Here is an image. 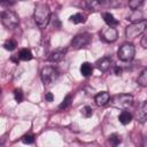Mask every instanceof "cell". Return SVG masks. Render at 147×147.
<instances>
[{"label": "cell", "instance_id": "cell-1", "mask_svg": "<svg viewBox=\"0 0 147 147\" xmlns=\"http://www.w3.org/2000/svg\"><path fill=\"white\" fill-rule=\"evenodd\" d=\"M34 22L39 28H45L48 25L49 20H51V10L47 3L45 2H39L34 7Z\"/></svg>", "mask_w": 147, "mask_h": 147}, {"label": "cell", "instance_id": "cell-2", "mask_svg": "<svg viewBox=\"0 0 147 147\" xmlns=\"http://www.w3.org/2000/svg\"><path fill=\"white\" fill-rule=\"evenodd\" d=\"M109 102L113 107H115L117 109H121V110H125V109H127L132 106L133 96L131 94L121 93V94H116L113 98H110Z\"/></svg>", "mask_w": 147, "mask_h": 147}, {"label": "cell", "instance_id": "cell-3", "mask_svg": "<svg viewBox=\"0 0 147 147\" xmlns=\"http://www.w3.org/2000/svg\"><path fill=\"white\" fill-rule=\"evenodd\" d=\"M147 29V20H141L136 23H131L125 29V36L130 39H133L140 34H142Z\"/></svg>", "mask_w": 147, "mask_h": 147}, {"label": "cell", "instance_id": "cell-4", "mask_svg": "<svg viewBox=\"0 0 147 147\" xmlns=\"http://www.w3.org/2000/svg\"><path fill=\"white\" fill-rule=\"evenodd\" d=\"M1 23L7 29H15L18 25L20 20L15 11H13L10 9H6L1 13Z\"/></svg>", "mask_w": 147, "mask_h": 147}, {"label": "cell", "instance_id": "cell-5", "mask_svg": "<svg viewBox=\"0 0 147 147\" xmlns=\"http://www.w3.org/2000/svg\"><path fill=\"white\" fill-rule=\"evenodd\" d=\"M134 54H136V48H134L132 42H124L118 48V52H117L118 59L121 61H124V62L131 61L134 57Z\"/></svg>", "mask_w": 147, "mask_h": 147}, {"label": "cell", "instance_id": "cell-6", "mask_svg": "<svg viewBox=\"0 0 147 147\" xmlns=\"http://www.w3.org/2000/svg\"><path fill=\"white\" fill-rule=\"evenodd\" d=\"M59 71H57V69H55L54 67H45L42 70H41V74H40V76H41V80H42V83L45 84V85H51L52 83H54L56 79H57V77H59Z\"/></svg>", "mask_w": 147, "mask_h": 147}, {"label": "cell", "instance_id": "cell-7", "mask_svg": "<svg viewBox=\"0 0 147 147\" xmlns=\"http://www.w3.org/2000/svg\"><path fill=\"white\" fill-rule=\"evenodd\" d=\"M90 42H91V34L84 32V33H79L75 36V38L71 40V46L75 49H79V48L87 46Z\"/></svg>", "mask_w": 147, "mask_h": 147}, {"label": "cell", "instance_id": "cell-8", "mask_svg": "<svg viewBox=\"0 0 147 147\" xmlns=\"http://www.w3.org/2000/svg\"><path fill=\"white\" fill-rule=\"evenodd\" d=\"M117 37H118L117 30L115 28H111V26L105 28L100 32V38L106 42H114L117 40Z\"/></svg>", "mask_w": 147, "mask_h": 147}, {"label": "cell", "instance_id": "cell-9", "mask_svg": "<svg viewBox=\"0 0 147 147\" xmlns=\"http://www.w3.org/2000/svg\"><path fill=\"white\" fill-rule=\"evenodd\" d=\"M111 57H109V56H103V57H101L100 60H98L96 61V68L100 70V71H102V72H106V71H108L109 70V68L111 67Z\"/></svg>", "mask_w": 147, "mask_h": 147}, {"label": "cell", "instance_id": "cell-10", "mask_svg": "<svg viewBox=\"0 0 147 147\" xmlns=\"http://www.w3.org/2000/svg\"><path fill=\"white\" fill-rule=\"evenodd\" d=\"M109 100H110V95L107 91H102V92L98 93L94 96V101H95L96 106H99V107H102V106L107 105L109 102Z\"/></svg>", "mask_w": 147, "mask_h": 147}, {"label": "cell", "instance_id": "cell-11", "mask_svg": "<svg viewBox=\"0 0 147 147\" xmlns=\"http://www.w3.org/2000/svg\"><path fill=\"white\" fill-rule=\"evenodd\" d=\"M137 119L140 122V123H145L147 121V101L142 102L138 110H137Z\"/></svg>", "mask_w": 147, "mask_h": 147}, {"label": "cell", "instance_id": "cell-12", "mask_svg": "<svg viewBox=\"0 0 147 147\" xmlns=\"http://www.w3.org/2000/svg\"><path fill=\"white\" fill-rule=\"evenodd\" d=\"M65 53H67V49H65V48L56 49V51H54V52L48 56V61H51V62H60L61 60H63Z\"/></svg>", "mask_w": 147, "mask_h": 147}, {"label": "cell", "instance_id": "cell-13", "mask_svg": "<svg viewBox=\"0 0 147 147\" xmlns=\"http://www.w3.org/2000/svg\"><path fill=\"white\" fill-rule=\"evenodd\" d=\"M102 17H103V21L108 24V26L114 28L115 25L118 24V21H117V20L114 17V15L110 14V13H102Z\"/></svg>", "mask_w": 147, "mask_h": 147}, {"label": "cell", "instance_id": "cell-14", "mask_svg": "<svg viewBox=\"0 0 147 147\" xmlns=\"http://www.w3.org/2000/svg\"><path fill=\"white\" fill-rule=\"evenodd\" d=\"M93 72V65L90 63V62H83L82 65H80V74L85 77L92 75Z\"/></svg>", "mask_w": 147, "mask_h": 147}, {"label": "cell", "instance_id": "cell-15", "mask_svg": "<svg viewBox=\"0 0 147 147\" xmlns=\"http://www.w3.org/2000/svg\"><path fill=\"white\" fill-rule=\"evenodd\" d=\"M118 121H119L123 125L129 124V123L132 121V115H131V113H129L127 110H123V111L118 115Z\"/></svg>", "mask_w": 147, "mask_h": 147}, {"label": "cell", "instance_id": "cell-16", "mask_svg": "<svg viewBox=\"0 0 147 147\" xmlns=\"http://www.w3.org/2000/svg\"><path fill=\"white\" fill-rule=\"evenodd\" d=\"M18 59L23 61H30L32 59V53L29 48H22L18 53Z\"/></svg>", "mask_w": 147, "mask_h": 147}, {"label": "cell", "instance_id": "cell-17", "mask_svg": "<svg viewBox=\"0 0 147 147\" xmlns=\"http://www.w3.org/2000/svg\"><path fill=\"white\" fill-rule=\"evenodd\" d=\"M108 140H109V144H110L111 147H117V146L121 144L122 138H121L119 134H117V133H113V134L109 136V139H108Z\"/></svg>", "mask_w": 147, "mask_h": 147}, {"label": "cell", "instance_id": "cell-18", "mask_svg": "<svg viewBox=\"0 0 147 147\" xmlns=\"http://www.w3.org/2000/svg\"><path fill=\"white\" fill-rule=\"evenodd\" d=\"M86 21V17L85 15L80 14V13H77L72 16H70V22H72L74 24H78V23H84Z\"/></svg>", "mask_w": 147, "mask_h": 147}, {"label": "cell", "instance_id": "cell-19", "mask_svg": "<svg viewBox=\"0 0 147 147\" xmlns=\"http://www.w3.org/2000/svg\"><path fill=\"white\" fill-rule=\"evenodd\" d=\"M137 82H138V84H139L140 86H147V68L144 69V70L140 72V75H139Z\"/></svg>", "mask_w": 147, "mask_h": 147}, {"label": "cell", "instance_id": "cell-20", "mask_svg": "<svg viewBox=\"0 0 147 147\" xmlns=\"http://www.w3.org/2000/svg\"><path fill=\"white\" fill-rule=\"evenodd\" d=\"M103 2L102 1H95V0H93V1H85L83 5L85 6V7H87L88 9H99V6L100 5H102Z\"/></svg>", "mask_w": 147, "mask_h": 147}, {"label": "cell", "instance_id": "cell-21", "mask_svg": "<svg viewBox=\"0 0 147 147\" xmlns=\"http://www.w3.org/2000/svg\"><path fill=\"white\" fill-rule=\"evenodd\" d=\"M141 17H142V15H141L140 11H138V10H133V14L130 15V16L127 17V20H129V21H132L133 23H136V22L141 21Z\"/></svg>", "mask_w": 147, "mask_h": 147}, {"label": "cell", "instance_id": "cell-22", "mask_svg": "<svg viewBox=\"0 0 147 147\" xmlns=\"http://www.w3.org/2000/svg\"><path fill=\"white\" fill-rule=\"evenodd\" d=\"M3 47H5L7 51H14V49L16 48V41L13 40V39H8V40L5 41Z\"/></svg>", "mask_w": 147, "mask_h": 147}, {"label": "cell", "instance_id": "cell-23", "mask_svg": "<svg viewBox=\"0 0 147 147\" xmlns=\"http://www.w3.org/2000/svg\"><path fill=\"white\" fill-rule=\"evenodd\" d=\"M70 103H71V95L68 94V95L63 99V101L61 102V105L59 106V108H60V109H65V108H68V107L70 106Z\"/></svg>", "mask_w": 147, "mask_h": 147}, {"label": "cell", "instance_id": "cell-24", "mask_svg": "<svg viewBox=\"0 0 147 147\" xmlns=\"http://www.w3.org/2000/svg\"><path fill=\"white\" fill-rule=\"evenodd\" d=\"M142 3H144V1H141V0H132V1H129V7L133 10H137Z\"/></svg>", "mask_w": 147, "mask_h": 147}, {"label": "cell", "instance_id": "cell-25", "mask_svg": "<svg viewBox=\"0 0 147 147\" xmlns=\"http://www.w3.org/2000/svg\"><path fill=\"white\" fill-rule=\"evenodd\" d=\"M22 142L23 144H26V145H30V144H33L34 142V136L32 134H25L22 137Z\"/></svg>", "mask_w": 147, "mask_h": 147}, {"label": "cell", "instance_id": "cell-26", "mask_svg": "<svg viewBox=\"0 0 147 147\" xmlns=\"http://www.w3.org/2000/svg\"><path fill=\"white\" fill-rule=\"evenodd\" d=\"M92 108L90 107V106H85V107H83V109H82V114H83V116L84 117H91L92 116Z\"/></svg>", "mask_w": 147, "mask_h": 147}, {"label": "cell", "instance_id": "cell-27", "mask_svg": "<svg viewBox=\"0 0 147 147\" xmlns=\"http://www.w3.org/2000/svg\"><path fill=\"white\" fill-rule=\"evenodd\" d=\"M14 98L17 102H21L23 100V92L22 90H15L14 91Z\"/></svg>", "mask_w": 147, "mask_h": 147}, {"label": "cell", "instance_id": "cell-28", "mask_svg": "<svg viewBox=\"0 0 147 147\" xmlns=\"http://www.w3.org/2000/svg\"><path fill=\"white\" fill-rule=\"evenodd\" d=\"M140 44H141V46H142L144 48H147V33H146V34H144V37L141 38Z\"/></svg>", "mask_w": 147, "mask_h": 147}, {"label": "cell", "instance_id": "cell-29", "mask_svg": "<svg viewBox=\"0 0 147 147\" xmlns=\"http://www.w3.org/2000/svg\"><path fill=\"white\" fill-rule=\"evenodd\" d=\"M45 100L46 101H48V102H52L53 100H54V96H53V94L52 93H46V95H45Z\"/></svg>", "mask_w": 147, "mask_h": 147}, {"label": "cell", "instance_id": "cell-30", "mask_svg": "<svg viewBox=\"0 0 147 147\" xmlns=\"http://www.w3.org/2000/svg\"><path fill=\"white\" fill-rule=\"evenodd\" d=\"M122 74V69L119 68V67H115V75H121Z\"/></svg>", "mask_w": 147, "mask_h": 147}, {"label": "cell", "instance_id": "cell-31", "mask_svg": "<svg viewBox=\"0 0 147 147\" xmlns=\"http://www.w3.org/2000/svg\"><path fill=\"white\" fill-rule=\"evenodd\" d=\"M141 147H147V137H144V138H142V144H141Z\"/></svg>", "mask_w": 147, "mask_h": 147}]
</instances>
